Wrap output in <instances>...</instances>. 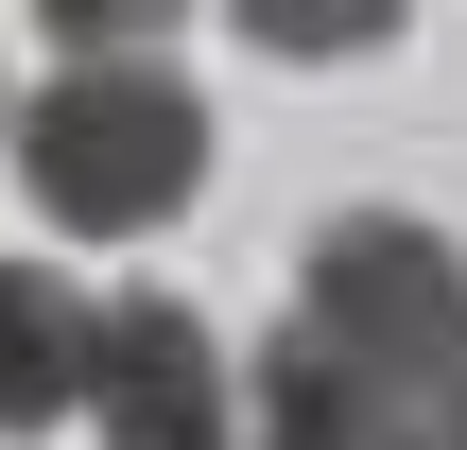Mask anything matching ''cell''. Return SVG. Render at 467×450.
<instances>
[{
  "label": "cell",
  "instance_id": "1",
  "mask_svg": "<svg viewBox=\"0 0 467 450\" xmlns=\"http://www.w3.org/2000/svg\"><path fill=\"white\" fill-rule=\"evenodd\" d=\"M467 434V243L347 208L295 260V330L243 364V450H433Z\"/></svg>",
  "mask_w": 467,
  "mask_h": 450
},
{
  "label": "cell",
  "instance_id": "2",
  "mask_svg": "<svg viewBox=\"0 0 467 450\" xmlns=\"http://www.w3.org/2000/svg\"><path fill=\"white\" fill-rule=\"evenodd\" d=\"M17 191L69 243H139L208 191V104L156 52H52V104H17Z\"/></svg>",
  "mask_w": 467,
  "mask_h": 450
},
{
  "label": "cell",
  "instance_id": "3",
  "mask_svg": "<svg viewBox=\"0 0 467 450\" xmlns=\"http://www.w3.org/2000/svg\"><path fill=\"white\" fill-rule=\"evenodd\" d=\"M87 434L104 450H243V364L208 347L191 295H104L87 312Z\"/></svg>",
  "mask_w": 467,
  "mask_h": 450
},
{
  "label": "cell",
  "instance_id": "4",
  "mask_svg": "<svg viewBox=\"0 0 467 450\" xmlns=\"http://www.w3.org/2000/svg\"><path fill=\"white\" fill-rule=\"evenodd\" d=\"M87 312L104 295H69L52 260H0V450L52 434V416H87Z\"/></svg>",
  "mask_w": 467,
  "mask_h": 450
},
{
  "label": "cell",
  "instance_id": "5",
  "mask_svg": "<svg viewBox=\"0 0 467 450\" xmlns=\"http://www.w3.org/2000/svg\"><path fill=\"white\" fill-rule=\"evenodd\" d=\"M243 17V52H277V69H347V52H381L416 0H225Z\"/></svg>",
  "mask_w": 467,
  "mask_h": 450
},
{
  "label": "cell",
  "instance_id": "6",
  "mask_svg": "<svg viewBox=\"0 0 467 450\" xmlns=\"http://www.w3.org/2000/svg\"><path fill=\"white\" fill-rule=\"evenodd\" d=\"M35 17H52V52H156L191 0H35Z\"/></svg>",
  "mask_w": 467,
  "mask_h": 450
},
{
  "label": "cell",
  "instance_id": "7",
  "mask_svg": "<svg viewBox=\"0 0 467 450\" xmlns=\"http://www.w3.org/2000/svg\"><path fill=\"white\" fill-rule=\"evenodd\" d=\"M433 450H467V434H433Z\"/></svg>",
  "mask_w": 467,
  "mask_h": 450
}]
</instances>
